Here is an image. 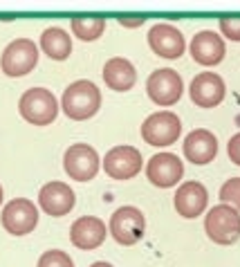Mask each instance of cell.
Returning <instances> with one entry per match:
<instances>
[{
    "instance_id": "cell-12",
    "label": "cell",
    "mask_w": 240,
    "mask_h": 267,
    "mask_svg": "<svg viewBox=\"0 0 240 267\" xmlns=\"http://www.w3.org/2000/svg\"><path fill=\"white\" fill-rule=\"evenodd\" d=\"M184 164L175 153H157L146 164V178L157 189H171L182 180Z\"/></svg>"
},
{
    "instance_id": "cell-11",
    "label": "cell",
    "mask_w": 240,
    "mask_h": 267,
    "mask_svg": "<svg viewBox=\"0 0 240 267\" xmlns=\"http://www.w3.org/2000/svg\"><path fill=\"white\" fill-rule=\"evenodd\" d=\"M148 45H151L153 54H157L162 58H169V61L180 58L184 54V50H187L184 34L171 23L153 25L148 29Z\"/></svg>"
},
{
    "instance_id": "cell-17",
    "label": "cell",
    "mask_w": 240,
    "mask_h": 267,
    "mask_svg": "<svg viewBox=\"0 0 240 267\" xmlns=\"http://www.w3.org/2000/svg\"><path fill=\"white\" fill-rule=\"evenodd\" d=\"M108 236V227L101 218L97 215H81L76 218L70 227V240L74 247L83 251H92L97 247H101Z\"/></svg>"
},
{
    "instance_id": "cell-24",
    "label": "cell",
    "mask_w": 240,
    "mask_h": 267,
    "mask_svg": "<svg viewBox=\"0 0 240 267\" xmlns=\"http://www.w3.org/2000/svg\"><path fill=\"white\" fill-rule=\"evenodd\" d=\"M220 32L224 38L240 43V16H224L220 18Z\"/></svg>"
},
{
    "instance_id": "cell-1",
    "label": "cell",
    "mask_w": 240,
    "mask_h": 267,
    "mask_svg": "<svg viewBox=\"0 0 240 267\" xmlns=\"http://www.w3.org/2000/svg\"><path fill=\"white\" fill-rule=\"evenodd\" d=\"M59 106L65 112V117H70L74 122H86V119H90V117L99 112L101 90L88 79H79V81L70 83L63 90Z\"/></svg>"
},
{
    "instance_id": "cell-14",
    "label": "cell",
    "mask_w": 240,
    "mask_h": 267,
    "mask_svg": "<svg viewBox=\"0 0 240 267\" xmlns=\"http://www.w3.org/2000/svg\"><path fill=\"white\" fill-rule=\"evenodd\" d=\"M76 204V196L72 191V186H68L65 182H47L38 191V207L52 218H61L68 215Z\"/></svg>"
},
{
    "instance_id": "cell-23",
    "label": "cell",
    "mask_w": 240,
    "mask_h": 267,
    "mask_svg": "<svg viewBox=\"0 0 240 267\" xmlns=\"http://www.w3.org/2000/svg\"><path fill=\"white\" fill-rule=\"evenodd\" d=\"M220 200L240 211V178H231L220 186Z\"/></svg>"
},
{
    "instance_id": "cell-16",
    "label": "cell",
    "mask_w": 240,
    "mask_h": 267,
    "mask_svg": "<svg viewBox=\"0 0 240 267\" xmlns=\"http://www.w3.org/2000/svg\"><path fill=\"white\" fill-rule=\"evenodd\" d=\"M173 204H175V211L182 215V218L193 220V218L202 215V211H205L206 204H209L206 186L202 184V182H195V180L182 182L175 191Z\"/></svg>"
},
{
    "instance_id": "cell-27",
    "label": "cell",
    "mask_w": 240,
    "mask_h": 267,
    "mask_svg": "<svg viewBox=\"0 0 240 267\" xmlns=\"http://www.w3.org/2000/svg\"><path fill=\"white\" fill-rule=\"evenodd\" d=\"M90 267H112L110 263H105V261H97V263H92Z\"/></svg>"
},
{
    "instance_id": "cell-6",
    "label": "cell",
    "mask_w": 240,
    "mask_h": 267,
    "mask_svg": "<svg viewBox=\"0 0 240 267\" xmlns=\"http://www.w3.org/2000/svg\"><path fill=\"white\" fill-rule=\"evenodd\" d=\"M108 231L119 245L123 247H130V245H137L144 238V231H146V218L137 207H119L115 214L110 215V222H108Z\"/></svg>"
},
{
    "instance_id": "cell-8",
    "label": "cell",
    "mask_w": 240,
    "mask_h": 267,
    "mask_svg": "<svg viewBox=\"0 0 240 267\" xmlns=\"http://www.w3.org/2000/svg\"><path fill=\"white\" fill-rule=\"evenodd\" d=\"M0 222H2L7 233H12V236H27L38 225V209L27 197H14L12 202H7L2 207Z\"/></svg>"
},
{
    "instance_id": "cell-26",
    "label": "cell",
    "mask_w": 240,
    "mask_h": 267,
    "mask_svg": "<svg viewBox=\"0 0 240 267\" xmlns=\"http://www.w3.org/2000/svg\"><path fill=\"white\" fill-rule=\"evenodd\" d=\"M119 23L123 25V27H139L141 23H144V18H119Z\"/></svg>"
},
{
    "instance_id": "cell-25",
    "label": "cell",
    "mask_w": 240,
    "mask_h": 267,
    "mask_svg": "<svg viewBox=\"0 0 240 267\" xmlns=\"http://www.w3.org/2000/svg\"><path fill=\"white\" fill-rule=\"evenodd\" d=\"M227 155L229 160L236 164V166H240V133H236L231 140H229L227 144Z\"/></svg>"
},
{
    "instance_id": "cell-19",
    "label": "cell",
    "mask_w": 240,
    "mask_h": 267,
    "mask_svg": "<svg viewBox=\"0 0 240 267\" xmlns=\"http://www.w3.org/2000/svg\"><path fill=\"white\" fill-rule=\"evenodd\" d=\"M103 81L105 86L115 90V92H128L137 83V70L128 58L123 56H112L103 65Z\"/></svg>"
},
{
    "instance_id": "cell-20",
    "label": "cell",
    "mask_w": 240,
    "mask_h": 267,
    "mask_svg": "<svg viewBox=\"0 0 240 267\" xmlns=\"http://www.w3.org/2000/svg\"><path fill=\"white\" fill-rule=\"evenodd\" d=\"M41 50L52 61H65L72 54V36L63 27H47L41 34Z\"/></svg>"
},
{
    "instance_id": "cell-9",
    "label": "cell",
    "mask_w": 240,
    "mask_h": 267,
    "mask_svg": "<svg viewBox=\"0 0 240 267\" xmlns=\"http://www.w3.org/2000/svg\"><path fill=\"white\" fill-rule=\"evenodd\" d=\"M101 166L99 153L90 144H72L63 155V169L70 180L90 182L97 178Z\"/></svg>"
},
{
    "instance_id": "cell-10",
    "label": "cell",
    "mask_w": 240,
    "mask_h": 267,
    "mask_svg": "<svg viewBox=\"0 0 240 267\" xmlns=\"http://www.w3.org/2000/svg\"><path fill=\"white\" fill-rule=\"evenodd\" d=\"M141 166H144V160H141V153L135 146H112L103 155V171L112 180H133L135 175H139Z\"/></svg>"
},
{
    "instance_id": "cell-4",
    "label": "cell",
    "mask_w": 240,
    "mask_h": 267,
    "mask_svg": "<svg viewBox=\"0 0 240 267\" xmlns=\"http://www.w3.org/2000/svg\"><path fill=\"white\" fill-rule=\"evenodd\" d=\"M182 135V122L175 112L159 110L153 112L141 124V137L148 146L155 148H164V146L175 144Z\"/></svg>"
},
{
    "instance_id": "cell-3",
    "label": "cell",
    "mask_w": 240,
    "mask_h": 267,
    "mask_svg": "<svg viewBox=\"0 0 240 267\" xmlns=\"http://www.w3.org/2000/svg\"><path fill=\"white\" fill-rule=\"evenodd\" d=\"M205 231L211 243L234 245L240 238V211L220 202L205 215Z\"/></svg>"
},
{
    "instance_id": "cell-5",
    "label": "cell",
    "mask_w": 240,
    "mask_h": 267,
    "mask_svg": "<svg viewBox=\"0 0 240 267\" xmlns=\"http://www.w3.org/2000/svg\"><path fill=\"white\" fill-rule=\"evenodd\" d=\"M36 65H38V47L32 38L12 41L2 50V56H0V70L12 79L30 74Z\"/></svg>"
},
{
    "instance_id": "cell-22",
    "label": "cell",
    "mask_w": 240,
    "mask_h": 267,
    "mask_svg": "<svg viewBox=\"0 0 240 267\" xmlns=\"http://www.w3.org/2000/svg\"><path fill=\"white\" fill-rule=\"evenodd\" d=\"M36 267H74V261L68 251L61 249H47L41 254Z\"/></svg>"
},
{
    "instance_id": "cell-2",
    "label": "cell",
    "mask_w": 240,
    "mask_h": 267,
    "mask_svg": "<svg viewBox=\"0 0 240 267\" xmlns=\"http://www.w3.org/2000/svg\"><path fill=\"white\" fill-rule=\"evenodd\" d=\"M59 99L47 88H30L18 101V112L32 126H50L59 117Z\"/></svg>"
},
{
    "instance_id": "cell-15",
    "label": "cell",
    "mask_w": 240,
    "mask_h": 267,
    "mask_svg": "<svg viewBox=\"0 0 240 267\" xmlns=\"http://www.w3.org/2000/svg\"><path fill=\"white\" fill-rule=\"evenodd\" d=\"M189 52H191L195 63L205 65V68H213V65L223 63L224 54H227V45H224V38L220 34L211 32V29H202L193 36Z\"/></svg>"
},
{
    "instance_id": "cell-7",
    "label": "cell",
    "mask_w": 240,
    "mask_h": 267,
    "mask_svg": "<svg viewBox=\"0 0 240 267\" xmlns=\"http://www.w3.org/2000/svg\"><path fill=\"white\" fill-rule=\"evenodd\" d=\"M182 92H184V81L175 70L171 68H159V70L151 72L146 79V94L155 106L159 108H169L180 101Z\"/></svg>"
},
{
    "instance_id": "cell-13",
    "label": "cell",
    "mask_w": 240,
    "mask_h": 267,
    "mask_svg": "<svg viewBox=\"0 0 240 267\" xmlns=\"http://www.w3.org/2000/svg\"><path fill=\"white\" fill-rule=\"evenodd\" d=\"M189 94H191V101L200 108H216L223 104L227 86H224L223 76L216 72H200L198 76H193Z\"/></svg>"
},
{
    "instance_id": "cell-21",
    "label": "cell",
    "mask_w": 240,
    "mask_h": 267,
    "mask_svg": "<svg viewBox=\"0 0 240 267\" xmlns=\"http://www.w3.org/2000/svg\"><path fill=\"white\" fill-rule=\"evenodd\" d=\"M70 29L79 41L92 43L103 34L105 18H101V16H74V18H70Z\"/></svg>"
},
{
    "instance_id": "cell-28",
    "label": "cell",
    "mask_w": 240,
    "mask_h": 267,
    "mask_svg": "<svg viewBox=\"0 0 240 267\" xmlns=\"http://www.w3.org/2000/svg\"><path fill=\"white\" fill-rule=\"evenodd\" d=\"M2 197H5V191H2V186H0V204H2Z\"/></svg>"
},
{
    "instance_id": "cell-18",
    "label": "cell",
    "mask_w": 240,
    "mask_h": 267,
    "mask_svg": "<svg viewBox=\"0 0 240 267\" xmlns=\"http://www.w3.org/2000/svg\"><path fill=\"white\" fill-rule=\"evenodd\" d=\"M184 148V157L195 166H205V164L213 162L218 155V140L216 135L206 130V128H198L187 135V140L182 144Z\"/></svg>"
}]
</instances>
